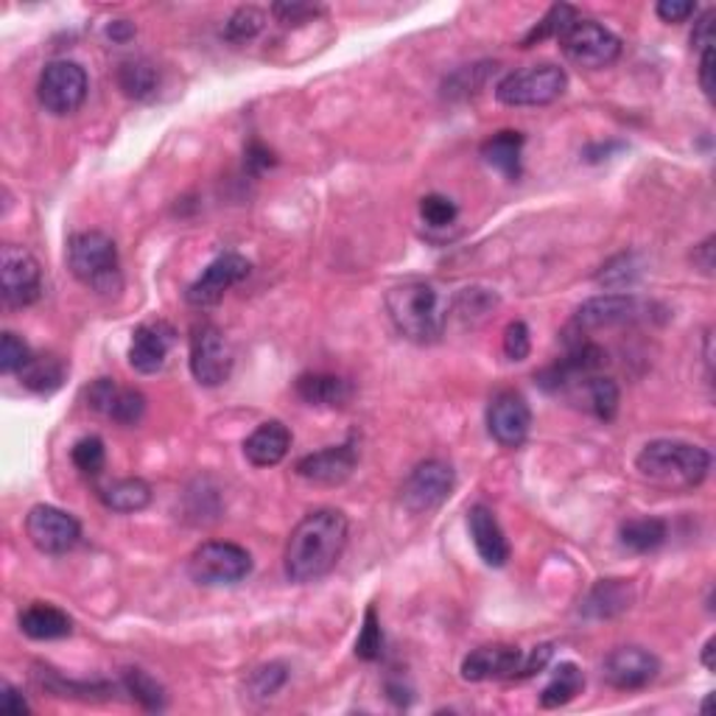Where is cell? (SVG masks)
<instances>
[{
    "mask_svg": "<svg viewBox=\"0 0 716 716\" xmlns=\"http://www.w3.org/2000/svg\"><path fill=\"white\" fill-rule=\"evenodd\" d=\"M347 518L339 509H314L286 543V577L297 585L320 582L334 571L347 546Z\"/></svg>",
    "mask_w": 716,
    "mask_h": 716,
    "instance_id": "1",
    "label": "cell"
},
{
    "mask_svg": "<svg viewBox=\"0 0 716 716\" xmlns=\"http://www.w3.org/2000/svg\"><path fill=\"white\" fill-rule=\"evenodd\" d=\"M383 302H386V314H390L392 325L406 339L417 342V345H431V342H440L442 334H446L451 305L434 284H426V280L397 284L386 291Z\"/></svg>",
    "mask_w": 716,
    "mask_h": 716,
    "instance_id": "2",
    "label": "cell"
},
{
    "mask_svg": "<svg viewBox=\"0 0 716 716\" xmlns=\"http://www.w3.org/2000/svg\"><path fill=\"white\" fill-rule=\"evenodd\" d=\"M635 471L667 490H694L708 476L711 453L692 442L653 440L635 457Z\"/></svg>",
    "mask_w": 716,
    "mask_h": 716,
    "instance_id": "3",
    "label": "cell"
},
{
    "mask_svg": "<svg viewBox=\"0 0 716 716\" xmlns=\"http://www.w3.org/2000/svg\"><path fill=\"white\" fill-rule=\"evenodd\" d=\"M68 266L76 280L88 286L90 291H95V295L113 297L124 286L118 246L101 230H84V233L70 235Z\"/></svg>",
    "mask_w": 716,
    "mask_h": 716,
    "instance_id": "4",
    "label": "cell"
},
{
    "mask_svg": "<svg viewBox=\"0 0 716 716\" xmlns=\"http://www.w3.org/2000/svg\"><path fill=\"white\" fill-rule=\"evenodd\" d=\"M568 76L557 65H532L512 70L496 84V99L507 107H546L566 93Z\"/></svg>",
    "mask_w": 716,
    "mask_h": 716,
    "instance_id": "5",
    "label": "cell"
},
{
    "mask_svg": "<svg viewBox=\"0 0 716 716\" xmlns=\"http://www.w3.org/2000/svg\"><path fill=\"white\" fill-rule=\"evenodd\" d=\"M190 579L205 588H227L239 585L252 574V554L239 543L210 541L201 543L188 563Z\"/></svg>",
    "mask_w": 716,
    "mask_h": 716,
    "instance_id": "6",
    "label": "cell"
},
{
    "mask_svg": "<svg viewBox=\"0 0 716 716\" xmlns=\"http://www.w3.org/2000/svg\"><path fill=\"white\" fill-rule=\"evenodd\" d=\"M559 45H563V54L571 59L574 65L588 70L608 68L619 59L622 54V39L616 34L604 28L597 20H574L566 32L559 34Z\"/></svg>",
    "mask_w": 716,
    "mask_h": 716,
    "instance_id": "7",
    "label": "cell"
},
{
    "mask_svg": "<svg viewBox=\"0 0 716 716\" xmlns=\"http://www.w3.org/2000/svg\"><path fill=\"white\" fill-rule=\"evenodd\" d=\"M88 73L79 62L57 59L45 65L37 82V99L50 115H73L88 99Z\"/></svg>",
    "mask_w": 716,
    "mask_h": 716,
    "instance_id": "8",
    "label": "cell"
},
{
    "mask_svg": "<svg viewBox=\"0 0 716 716\" xmlns=\"http://www.w3.org/2000/svg\"><path fill=\"white\" fill-rule=\"evenodd\" d=\"M233 367L235 353L219 327L210 322L196 325L194 336H190V372H194L196 383L221 386L227 378L233 376Z\"/></svg>",
    "mask_w": 716,
    "mask_h": 716,
    "instance_id": "9",
    "label": "cell"
},
{
    "mask_svg": "<svg viewBox=\"0 0 716 716\" xmlns=\"http://www.w3.org/2000/svg\"><path fill=\"white\" fill-rule=\"evenodd\" d=\"M653 305L644 300H638L635 295H602L591 297L588 302L579 305V311L574 314L571 327L579 336L591 334V331H602V327H619V325H633V322L647 320Z\"/></svg>",
    "mask_w": 716,
    "mask_h": 716,
    "instance_id": "10",
    "label": "cell"
},
{
    "mask_svg": "<svg viewBox=\"0 0 716 716\" xmlns=\"http://www.w3.org/2000/svg\"><path fill=\"white\" fill-rule=\"evenodd\" d=\"M453 484V467L442 459H426L415 471L408 473V478L401 487V501L408 512H431V509L442 507L451 498Z\"/></svg>",
    "mask_w": 716,
    "mask_h": 716,
    "instance_id": "11",
    "label": "cell"
},
{
    "mask_svg": "<svg viewBox=\"0 0 716 716\" xmlns=\"http://www.w3.org/2000/svg\"><path fill=\"white\" fill-rule=\"evenodd\" d=\"M0 291L12 309H25L43 295V272L37 258L23 246L7 244L0 250Z\"/></svg>",
    "mask_w": 716,
    "mask_h": 716,
    "instance_id": "12",
    "label": "cell"
},
{
    "mask_svg": "<svg viewBox=\"0 0 716 716\" xmlns=\"http://www.w3.org/2000/svg\"><path fill=\"white\" fill-rule=\"evenodd\" d=\"M25 534L43 554H68L82 541V527L70 512L50 504H37L25 516Z\"/></svg>",
    "mask_w": 716,
    "mask_h": 716,
    "instance_id": "13",
    "label": "cell"
},
{
    "mask_svg": "<svg viewBox=\"0 0 716 716\" xmlns=\"http://www.w3.org/2000/svg\"><path fill=\"white\" fill-rule=\"evenodd\" d=\"M250 269L252 266L244 255H239V252H224V255H219V258L188 286L185 300H188V305H194V309H210V305L224 300V295L233 289V286L246 280Z\"/></svg>",
    "mask_w": 716,
    "mask_h": 716,
    "instance_id": "14",
    "label": "cell"
},
{
    "mask_svg": "<svg viewBox=\"0 0 716 716\" xmlns=\"http://www.w3.org/2000/svg\"><path fill=\"white\" fill-rule=\"evenodd\" d=\"M532 428V412L523 395L512 390L498 392L487 406V431L504 448H518L527 442Z\"/></svg>",
    "mask_w": 716,
    "mask_h": 716,
    "instance_id": "15",
    "label": "cell"
},
{
    "mask_svg": "<svg viewBox=\"0 0 716 716\" xmlns=\"http://www.w3.org/2000/svg\"><path fill=\"white\" fill-rule=\"evenodd\" d=\"M88 406L118 426H138L146 415V397L138 390L118 386L113 378H99L88 386Z\"/></svg>",
    "mask_w": 716,
    "mask_h": 716,
    "instance_id": "16",
    "label": "cell"
},
{
    "mask_svg": "<svg viewBox=\"0 0 716 716\" xmlns=\"http://www.w3.org/2000/svg\"><path fill=\"white\" fill-rule=\"evenodd\" d=\"M660 672V660L644 647H619L604 658V680L613 689L635 692L653 683Z\"/></svg>",
    "mask_w": 716,
    "mask_h": 716,
    "instance_id": "17",
    "label": "cell"
},
{
    "mask_svg": "<svg viewBox=\"0 0 716 716\" xmlns=\"http://www.w3.org/2000/svg\"><path fill=\"white\" fill-rule=\"evenodd\" d=\"M523 653L507 644H487L465 655L459 674L465 683H487V680H516Z\"/></svg>",
    "mask_w": 716,
    "mask_h": 716,
    "instance_id": "18",
    "label": "cell"
},
{
    "mask_svg": "<svg viewBox=\"0 0 716 716\" xmlns=\"http://www.w3.org/2000/svg\"><path fill=\"white\" fill-rule=\"evenodd\" d=\"M176 342V331L169 322H143L132 331V345H129V365L143 376H154L165 367L169 353Z\"/></svg>",
    "mask_w": 716,
    "mask_h": 716,
    "instance_id": "19",
    "label": "cell"
},
{
    "mask_svg": "<svg viewBox=\"0 0 716 716\" xmlns=\"http://www.w3.org/2000/svg\"><path fill=\"white\" fill-rule=\"evenodd\" d=\"M356 465H358L356 446H353V442H345V446L322 448V451L302 457L295 465V471L297 476H302L305 482L334 487V484L347 482V478L353 476V471H356Z\"/></svg>",
    "mask_w": 716,
    "mask_h": 716,
    "instance_id": "20",
    "label": "cell"
},
{
    "mask_svg": "<svg viewBox=\"0 0 716 716\" xmlns=\"http://www.w3.org/2000/svg\"><path fill=\"white\" fill-rule=\"evenodd\" d=\"M467 529H471L473 546H476L478 557L484 559V566L490 568H504L509 559V541L504 534L501 523L493 516L490 507L484 504H476L467 512Z\"/></svg>",
    "mask_w": 716,
    "mask_h": 716,
    "instance_id": "21",
    "label": "cell"
},
{
    "mask_svg": "<svg viewBox=\"0 0 716 716\" xmlns=\"http://www.w3.org/2000/svg\"><path fill=\"white\" fill-rule=\"evenodd\" d=\"M291 448V431L280 420L261 423L244 440V457L255 467H275Z\"/></svg>",
    "mask_w": 716,
    "mask_h": 716,
    "instance_id": "22",
    "label": "cell"
},
{
    "mask_svg": "<svg viewBox=\"0 0 716 716\" xmlns=\"http://www.w3.org/2000/svg\"><path fill=\"white\" fill-rule=\"evenodd\" d=\"M20 630L32 642H59V638H68L73 622H70L65 610L54 608V604L34 602L20 613Z\"/></svg>",
    "mask_w": 716,
    "mask_h": 716,
    "instance_id": "23",
    "label": "cell"
},
{
    "mask_svg": "<svg viewBox=\"0 0 716 716\" xmlns=\"http://www.w3.org/2000/svg\"><path fill=\"white\" fill-rule=\"evenodd\" d=\"M633 599L635 593L630 582H624V579H602V582L593 585V591L582 602V613L591 619H613L619 613H624V610H630Z\"/></svg>",
    "mask_w": 716,
    "mask_h": 716,
    "instance_id": "24",
    "label": "cell"
},
{
    "mask_svg": "<svg viewBox=\"0 0 716 716\" xmlns=\"http://www.w3.org/2000/svg\"><path fill=\"white\" fill-rule=\"evenodd\" d=\"M297 395L311 406H345L353 397V386L339 376L309 372L297 378Z\"/></svg>",
    "mask_w": 716,
    "mask_h": 716,
    "instance_id": "25",
    "label": "cell"
},
{
    "mask_svg": "<svg viewBox=\"0 0 716 716\" xmlns=\"http://www.w3.org/2000/svg\"><path fill=\"white\" fill-rule=\"evenodd\" d=\"M521 151H523V135L521 132H498L482 143L484 163L504 174L507 180H518L521 176Z\"/></svg>",
    "mask_w": 716,
    "mask_h": 716,
    "instance_id": "26",
    "label": "cell"
},
{
    "mask_svg": "<svg viewBox=\"0 0 716 716\" xmlns=\"http://www.w3.org/2000/svg\"><path fill=\"white\" fill-rule=\"evenodd\" d=\"M667 538L669 529L660 518H633L619 529V543L633 554L658 552L667 543Z\"/></svg>",
    "mask_w": 716,
    "mask_h": 716,
    "instance_id": "27",
    "label": "cell"
},
{
    "mask_svg": "<svg viewBox=\"0 0 716 716\" xmlns=\"http://www.w3.org/2000/svg\"><path fill=\"white\" fill-rule=\"evenodd\" d=\"M18 376L25 390L37 392V395H50V392H57L65 383L68 367H65V361L59 356H32V361Z\"/></svg>",
    "mask_w": 716,
    "mask_h": 716,
    "instance_id": "28",
    "label": "cell"
},
{
    "mask_svg": "<svg viewBox=\"0 0 716 716\" xmlns=\"http://www.w3.org/2000/svg\"><path fill=\"white\" fill-rule=\"evenodd\" d=\"M99 498L113 512H140L151 504V487L143 478H118L101 487Z\"/></svg>",
    "mask_w": 716,
    "mask_h": 716,
    "instance_id": "29",
    "label": "cell"
},
{
    "mask_svg": "<svg viewBox=\"0 0 716 716\" xmlns=\"http://www.w3.org/2000/svg\"><path fill=\"white\" fill-rule=\"evenodd\" d=\"M118 88L135 101H149L160 88L158 68L146 59H126L118 68Z\"/></svg>",
    "mask_w": 716,
    "mask_h": 716,
    "instance_id": "30",
    "label": "cell"
},
{
    "mask_svg": "<svg viewBox=\"0 0 716 716\" xmlns=\"http://www.w3.org/2000/svg\"><path fill=\"white\" fill-rule=\"evenodd\" d=\"M585 689V674L577 663H559L554 669L552 680L541 692V708H559V705H568L579 692Z\"/></svg>",
    "mask_w": 716,
    "mask_h": 716,
    "instance_id": "31",
    "label": "cell"
},
{
    "mask_svg": "<svg viewBox=\"0 0 716 716\" xmlns=\"http://www.w3.org/2000/svg\"><path fill=\"white\" fill-rule=\"evenodd\" d=\"M579 386H582L585 403H588V408H591L599 420H613V417H616L622 392H619V383L613 381V378L599 376L597 372V376L579 381Z\"/></svg>",
    "mask_w": 716,
    "mask_h": 716,
    "instance_id": "32",
    "label": "cell"
},
{
    "mask_svg": "<svg viewBox=\"0 0 716 716\" xmlns=\"http://www.w3.org/2000/svg\"><path fill=\"white\" fill-rule=\"evenodd\" d=\"M124 689H126V694H132L135 703L143 705L146 711H163L165 708L163 685L151 678V674H146L143 669H126Z\"/></svg>",
    "mask_w": 716,
    "mask_h": 716,
    "instance_id": "33",
    "label": "cell"
},
{
    "mask_svg": "<svg viewBox=\"0 0 716 716\" xmlns=\"http://www.w3.org/2000/svg\"><path fill=\"white\" fill-rule=\"evenodd\" d=\"M574 20H577V12H574L571 7H566V3H557V7L548 9L546 18H543L541 23L534 25L532 32L523 37V48H532L534 43H543L546 37H559Z\"/></svg>",
    "mask_w": 716,
    "mask_h": 716,
    "instance_id": "34",
    "label": "cell"
},
{
    "mask_svg": "<svg viewBox=\"0 0 716 716\" xmlns=\"http://www.w3.org/2000/svg\"><path fill=\"white\" fill-rule=\"evenodd\" d=\"M266 23V14L255 7H244L233 14V18L227 20L224 25V37L230 43H250L261 34Z\"/></svg>",
    "mask_w": 716,
    "mask_h": 716,
    "instance_id": "35",
    "label": "cell"
},
{
    "mask_svg": "<svg viewBox=\"0 0 716 716\" xmlns=\"http://www.w3.org/2000/svg\"><path fill=\"white\" fill-rule=\"evenodd\" d=\"M73 465L84 473V476H99L104 471V462H107V451H104V440L101 437H82V440L73 446Z\"/></svg>",
    "mask_w": 716,
    "mask_h": 716,
    "instance_id": "36",
    "label": "cell"
},
{
    "mask_svg": "<svg viewBox=\"0 0 716 716\" xmlns=\"http://www.w3.org/2000/svg\"><path fill=\"white\" fill-rule=\"evenodd\" d=\"M638 277H642V264L635 261V255H619L608 266H602L597 280L608 289H624V286H633Z\"/></svg>",
    "mask_w": 716,
    "mask_h": 716,
    "instance_id": "37",
    "label": "cell"
},
{
    "mask_svg": "<svg viewBox=\"0 0 716 716\" xmlns=\"http://www.w3.org/2000/svg\"><path fill=\"white\" fill-rule=\"evenodd\" d=\"M356 655L361 660H378L383 655V633H381V622H378L376 608H367L365 613V627L358 633L356 642Z\"/></svg>",
    "mask_w": 716,
    "mask_h": 716,
    "instance_id": "38",
    "label": "cell"
},
{
    "mask_svg": "<svg viewBox=\"0 0 716 716\" xmlns=\"http://www.w3.org/2000/svg\"><path fill=\"white\" fill-rule=\"evenodd\" d=\"M459 216V208L453 205V199L442 194H428L420 199V219L426 221L428 227H448L453 224Z\"/></svg>",
    "mask_w": 716,
    "mask_h": 716,
    "instance_id": "39",
    "label": "cell"
},
{
    "mask_svg": "<svg viewBox=\"0 0 716 716\" xmlns=\"http://www.w3.org/2000/svg\"><path fill=\"white\" fill-rule=\"evenodd\" d=\"M28 361H32V350H28V345H25L18 334L7 331L3 339H0V370L7 372V376H14V372L23 370Z\"/></svg>",
    "mask_w": 716,
    "mask_h": 716,
    "instance_id": "40",
    "label": "cell"
},
{
    "mask_svg": "<svg viewBox=\"0 0 716 716\" xmlns=\"http://www.w3.org/2000/svg\"><path fill=\"white\" fill-rule=\"evenodd\" d=\"M529 350H532V339H529L527 322H509L504 331V356L509 361H527Z\"/></svg>",
    "mask_w": 716,
    "mask_h": 716,
    "instance_id": "41",
    "label": "cell"
},
{
    "mask_svg": "<svg viewBox=\"0 0 716 716\" xmlns=\"http://www.w3.org/2000/svg\"><path fill=\"white\" fill-rule=\"evenodd\" d=\"M286 683V669L280 663H269V667H261L252 672L250 689L255 697H272L277 694V689Z\"/></svg>",
    "mask_w": 716,
    "mask_h": 716,
    "instance_id": "42",
    "label": "cell"
},
{
    "mask_svg": "<svg viewBox=\"0 0 716 716\" xmlns=\"http://www.w3.org/2000/svg\"><path fill=\"white\" fill-rule=\"evenodd\" d=\"M272 14L286 25H302L309 23V20L320 18L322 9L311 7V3H275V7H272Z\"/></svg>",
    "mask_w": 716,
    "mask_h": 716,
    "instance_id": "43",
    "label": "cell"
},
{
    "mask_svg": "<svg viewBox=\"0 0 716 716\" xmlns=\"http://www.w3.org/2000/svg\"><path fill=\"white\" fill-rule=\"evenodd\" d=\"M552 655H554L552 644H541V647L529 649V653L523 655V660H521V669H518V678H516V680L532 678V674L543 672V669L548 667V660H552Z\"/></svg>",
    "mask_w": 716,
    "mask_h": 716,
    "instance_id": "44",
    "label": "cell"
},
{
    "mask_svg": "<svg viewBox=\"0 0 716 716\" xmlns=\"http://www.w3.org/2000/svg\"><path fill=\"white\" fill-rule=\"evenodd\" d=\"M655 12H658V18L663 23H683V20H689L697 12V7L689 3V0H663V3H658Z\"/></svg>",
    "mask_w": 716,
    "mask_h": 716,
    "instance_id": "45",
    "label": "cell"
},
{
    "mask_svg": "<svg viewBox=\"0 0 716 716\" xmlns=\"http://www.w3.org/2000/svg\"><path fill=\"white\" fill-rule=\"evenodd\" d=\"M0 711H3V714H12V716H23V714H28L32 708H28L25 697L18 692V689H14L12 683H3L0 685Z\"/></svg>",
    "mask_w": 716,
    "mask_h": 716,
    "instance_id": "46",
    "label": "cell"
},
{
    "mask_svg": "<svg viewBox=\"0 0 716 716\" xmlns=\"http://www.w3.org/2000/svg\"><path fill=\"white\" fill-rule=\"evenodd\" d=\"M692 45L697 50L714 48V9H708V12H705L703 18H700L697 23H694Z\"/></svg>",
    "mask_w": 716,
    "mask_h": 716,
    "instance_id": "47",
    "label": "cell"
},
{
    "mask_svg": "<svg viewBox=\"0 0 716 716\" xmlns=\"http://www.w3.org/2000/svg\"><path fill=\"white\" fill-rule=\"evenodd\" d=\"M246 165H250L255 174H261V171H266L275 165V154H272L264 143H252L250 149H246Z\"/></svg>",
    "mask_w": 716,
    "mask_h": 716,
    "instance_id": "48",
    "label": "cell"
},
{
    "mask_svg": "<svg viewBox=\"0 0 716 716\" xmlns=\"http://www.w3.org/2000/svg\"><path fill=\"white\" fill-rule=\"evenodd\" d=\"M700 84H703L705 95L714 99V48L700 50Z\"/></svg>",
    "mask_w": 716,
    "mask_h": 716,
    "instance_id": "49",
    "label": "cell"
},
{
    "mask_svg": "<svg viewBox=\"0 0 716 716\" xmlns=\"http://www.w3.org/2000/svg\"><path fill=\"white\" fill-rule=\"evenodd\" d=\"M692 258H694V266H697V269H703L705 275H714V235L705 239L700 246H694Z\"/></svg>",
    "mask_w": 716,
    "mask_h": 716,
    "instance_id": "50",
    "label": "cell"
},
{
    "mask_svg": "<svg viewBox=\"0 0 716 716\" xmlns=\"http://www.w3.org/2000/svg\"><path fill=\"white\" fill-rule=\"evenodd\" d=\"M107 37L113 39V43H129V39L135 37V23H129V20H113V23L107 25Z\"/></svg>",
    "mask_w": 716,
    "mask_h": 716,
    "instance_id": "51",
    "label": "cell"
},
{
    "mask_svg": "<svg viewBox=\"0 0 716 716\" xmlns=\"http://www.w3.org/2000/svg\"><path fill=\"white\" fill-rule=\"evenodd\" d=\"M716 638H708V642H705V647H703V667L708 669V672H714L716 669V663H714V653H716Z\"/></svg>",
    "mask_w": 716,
    "mask_h": 716,
    "instance_id": "52",
    "label": "cell"
}]
</instances>
